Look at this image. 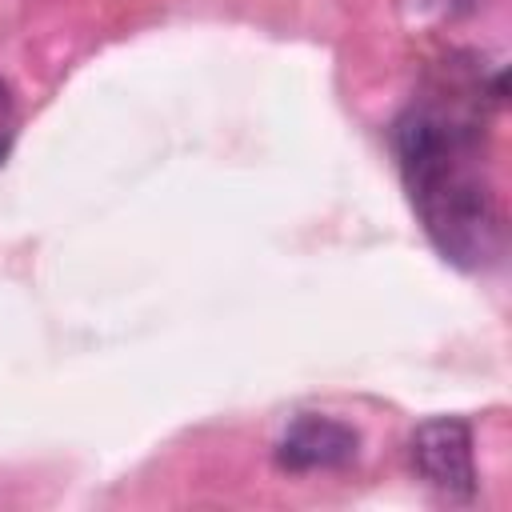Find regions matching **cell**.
Returning a JSON list of instances; mask_svg holds the SVG:
<instances>
[{"instance_id":"cell-1","label":"cell","mask_w":512,"mask_h":512,"mask_svg":"<svg viewBox=\"0 0 512 512\" xmlns=\"http://www.w3.org/2000/svg\"><path fill=\"white\" fill-rule=\"evenodd\" d=\"M392 144L412 208L444 260L488 268L500 252V216L492 188L480 176L468 124L444 120V112L432 108H408L392 128Z\"/></svg>"},{"instance_id":"cell-2","label":"cell","mask_w":512,"mask_h":512,"mask_svg":"<svg viewBox=\"0 0 512 512\" xmlns=\"http://www.w3.org/2000/svg\"><path fill=\"white\" fill-rule=\"evenodd\" d=\"M412 472L444 500L476 496V460H472V428L460 416H432L408 436Z\"/></svg>"},{"instance_id":"cell-4","label":"cell","mask_w":512,"mask_h":512,"mask_svg":"<svg viewBox=\"0 0 512 512\" xmlns=\"http://www.w3.org/2000/svg\"><path fill=\"white\" fill-rule=\"evenodd\" d=\"M4 156H8V140H0V164H4Z\"/></svg>"},{"instance_id":"cell-3","label":"cell","mask_w":512,"mask_h":512,"mask_svg":"<svg viewBox=\"0 0 512 512\" xmlns=\"http://www.w3.org/2000/svg\"><path fill=\"white\" fill-rule=\"evenodd\" d=\"M276 464L284 472H332L360 456V432L336 416L304 412L276 440Z\"/></svg>"}]
</instances>
